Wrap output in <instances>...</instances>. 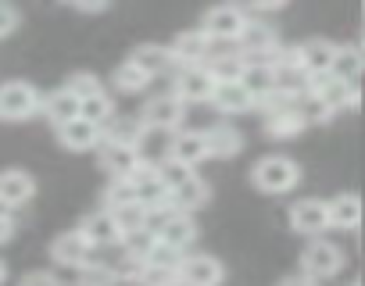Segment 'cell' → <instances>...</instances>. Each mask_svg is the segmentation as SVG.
Here are the masks:
<instances>
[{"mask_svg":"<svg viewBox=\"0 0 365 286\" xmlns=\"http://www.w3.org/2000/svg\"><path fill=\"white\" fill-rule=\"evenodd\" d=\"M251 183L262 194H290L301 183V165L287 154H265L251 169Z\"/></svg>","mask_w":365,"mask_h":286,"instance_id":"6da1fadb","label":"cell"},{"mask_svg":"<svg viewBox=\"0 0 365 286\" xmlns=\"http://www.w3.org/2000/svg\"><path fill=\"white\" fill-rule=\"evenodd\" d=\"M43 107V93L26 83V79H11L0 83V122H29L36 118Z\"/></svg>","mask_w":365,"mask_h":286,"instance_id":"7a4b0ae2","label":"cell"},{"mask_svg":"<svg viewBox=\"0 0 365 286\" xmlns=\"http://www.w3.org/2000/svg\"><path fill=\"white\" fill-rule=\"evenodd\" d=\"M344 265H347L344 247H340V243H333V240H326V236L308 240V247L301 250V272H304L308 279H315V282L340 275V272H344Z\"/></svg>","mask_w":365,"mask_h":286,"instance_id":"3957f363","label":"cell"},{"mask_svg":"<svg viewBox=\"0 0 365 286\" xmlns=\"http://www.w3.org/2000/svg\"><path fill=\"white\" fill-rule=\"evenodd\" d=\"M247 11L237 8V4H219V8H208L205 18H201V33L212 40V43H237L240 33L247 29Z\"/></svg>","mask_w":365,"mask_h":286,"instance_id":"277c9868","label":"cell"},{"mask_svg":"<svg viewBox=\"0 0 365 286\" xmlns=\"http://www.w3.org/2000/svg\"><path fill=\"white\" fill-rule=\"evenodd\" d=\"M233 47H237V54H240L244 61H272L283 43H279V33H276L269 22L251 18L247 29L240 33V40H237Z\"/></svg>","mask_w":365,"mask_h":286,"instance_id":"5b68a950","label":"cell"},{"mask_svg":"<svg viewBox=\"0 0 365 286\" xmlns=\"http://www.w3.org/2000/svg\"><path fill=\"white\" fill-rule=\"evenodd\" d=\"M219 79L212 75L208 65H190V68H179L175 79H172V93L182 100V104H212V93H215Z\"/></svg>","mask_w":365,"mask_h":286,"instance_id":"8992f818","label":"cell"},{"mask_svg":"<svg viewBox=\"0 0 365 286\" xmlns=\"http://www.w3.org/2000/svg\"><path fill=\"white\" fill-rule=\"evenodd\" d=\"M290 229L308 236V240H319L329 229V201H322V197L294 201L290 204Z\"/></svg>","mask_w":365,"mask_h":286,"instance_id":"52a82bcc","label":"cell"},{"mask_svg":"<svg viewBox=\"0 0 365 286\" xmlns=\"http://www.w3.org/2000/svg\"><path fill=\"white\" fill-rule=\"evenodd\" d=\"M182 115H187V104H182V100L168 90V93H158V97H150V100L143 104L140 122H143V125H150V129L175 132V129H179V122H182Z\"/></svg>","mask_w":365,"mask_h":286,"instance_id":"ba28073f","label":"cell"},{"mask_svg":"<svg viewBox=\"0 0 365 286\" xmlns=\"http://www.w3.org/2000/svg\"><path fill=\"white\" fill-rule=\"evenodd\" d=\"M97 161L108 172V179H133L140 169V154L129 143H115V139H101L97 147Z\"/></svg>","mask_w":365,"mask_h":286,"instance_id":"9c48e42d","label":"cell"},{"mask_svg":"<svg viewBox=\"0 0 365 286\" xmlns=\"http://www.w3.org/2000/svg\"><path fill=\"white\" fill-rule=\"evenodd\" d=\"M226 268L215 254H187L179 261V286H219Z\"/></svg>","mask_w":365,"mask_h":286,"instance_id":"30bf717a","label":"cell"},{"mask_svg":"<svg viewBox=\"0 0 365 286\" xmlns=\"http://www.w3.org/2000/svg\"><path fill=\"white\" fill-rule=\"evenodd\" d=\"M308 93L319 97V100L326 104L329 115H336V111H351V107H358V100H361V93H358L354 83H340V79H333V75H319V79H312V90H308Z\"/></svg>","mask_w":365,"mask_h":286,"instance_id":"8fae6325","label":"cell"},{"mask_svg":"<svg viewBox=\"0 0 365 286\" xmlns=\"http://www.w3.org/2000/svg\"><path fill=\"white\" fill-rule=\"evenodd\" d=\"M215 47H219V43H212V40L201 33V26H197V29H182V33L172 40V54H175V65H179V68L208 65V58H212Z\"/></svg>","mask_w":365,"mask_h":286,"instance_id":"7c38bea8","label":"cell"},{"mask_svg":"<svg viewBox=\"0 0 365 286\" xmlns=\"http://www.w3.org/2000/svg\"><path fill=\"white\" fill-rule=\"evenodd\" d=\"M79 233H83V240H86L90 247H118V243H122V226H118V218H115L108 208L90 211V215L79 222Z\"/></svg>","mask_w":365,"mask_h":286,"instance_id":"4fadbf2b","label":"cell"},{"mask_svg":"<svg viewBox=\"0 0 365 286\" xmlns=\"http://www.w3.org/2000/svg\"><path fill=\"white\" fill-rule=\"evenodd\" d=\"M51 258H54V265H61V268H76V272H79L83 265L93 261V247L83 240L79 229H72V233H61V236L51 240Z\"/></svg>","mask_w":365,"mask_h":286,"instance_id":"5bb4252c","label":"cell"},{"mask_svg":"<svg viewBox=\"0 0 365 286\" xmlns=\"http://www.w3.org/2000/svg\"><path fill=\"white\" fill-rule=\"evenodd\" d=\"M101 139H104V129L93 125V122H86V118H72L68 125L58 129V143H61L65 151H72V154L97 151V147H101Z\"/></svg>","mask_w":365,"mask_h":286,"instance_id":"9a60e30c","label":"cell"},{"mask_svg":"<svg viewBox=\"0 0 365 286\" xmlns=\"http://www.w3.org/2000/svg\"><path fill=\"white\" fill-rule=\"evenodd\" d=\"M154 233H158V240L161 243H168V247H175V250H182L187 254L194 243H197V222H194V215H168L165 222H158V226H150Z\"/></svg>","mask_w":365,"mask_h":286,"instance_id":"2e32d148","label":"cell"},{"mask_svg":"<svg viewBox=\"0 0 365 286\" xmlns=\"http://www.w3.org/2000/svg\"><path fill=\"white\" fill-rule=\"evenodd\" d=\"M172 161H179L182 169H197L201 161H208V143H205V129H187V132H175L172 139V151H168Z\"/></svg>","mask_w":365,"mask_h":286,"instance_id":"e0dca14e","label":"cell"},{"mask_svg":"<svg viewBox=\"0 0 365 286\" xmlns=\"http://www.w3.org/2000/svg\"><path fill=\"white\" fill-rule=\"evenodd\" d=\"M205 143H208V158H219V161H230L244 151V132L230 122H215L205 129Z\"/></svg>","mask_w":365,"mask_h":286,"instance_id":"ac0fdd59","label":"cell"},{"mask_svg":"<svg viewBox=\"0 0 365 286\" xmlns=\"http://www.w3.org/2000/svg\"><path fill=\"white\" fill-rule=\"evenodd\" d=\"M297 47H301V68H304L312 79L333 72V61H336V43H333V40L312 36V40H304V43H297Z\"/></svg>","mask_w":365,"mask_h":286,"instance_id":"d6986e66","label":"cell"},{"mask_svg":"<svg viewBox=\"0 0 365 286\" xmlns=\"http://www.w3.org/2000/svg\"><path fill=\"white\" fill-rule=\"evenodd\" d=\"M33 197H36V179L29 172H22V169H4L0 172V201H4L11 211L29 204Z\"/></svg>","mask_w":365,"mask_h":286,"instance_id":"ffe728a7","label":"cell"},{"mask_svg":"<svg viewBox=\"0 0 365 286\" xmlns=\"http://www.w3.org/2000/svg\"><path fill=\"white\" fill-rule=\"evenodd\" d=\"M172 139H175V132H165V129H150V125H143V132H140V139H136L140 165H150V169L165 165V161H168V151H172Z\"/></svg>","mask_w":365,"mask_h":286,"instance_id":"44dd1931","label":"cell"},{"mask_svg":"<svg viewBox=\"0 0 365 286\" xmlns=\"http://www.w3.org/2000/svg\"><path fill=\"white\" fill-rule=\"evenodd\" d=\"M129 61H133L136 68H143L150 79H154V75H165V72H179L172 47H161V43H140V47L129 54Z\"/></svg>","mask_w":365,"mask_h":286,"instance_id":"7402d4cb","label":"cell"},{"mask_svg":"<svg viewBox=\"0 0 365 286\" xmlns=\"http://www.w3.org/2000/svg\"><path fill=\"white\" fill-rule=\"evenodd\" d=\"M172 208L179 211V215H194V211H201L208 201H212V186H208V179H201V176H190L182 186H175L172 190Z\"/></svg>","mask_w":365,"mask_h":286,"instance_id":"603a6c76","label":"cell"},{"mask_svg":"<svg viewBox=\"0 0 365 286\" xmlns=\"http://www.w3.org/2000/svg\"><path fill=\"white\" fill-rule=\"evenodd\" d=\"M361 218H365V208H361V197H358L354 190L336 194V197L329 201V226L354 233V229L361 226Z\"/></svg>","mask_w":365,"mask_h":286,"instance_id":"cb8c5ba5","label":"cell"},{"mask_svg":"<svg viewBox=\"0 0 365 286\" xmlns=\"http://www.w3.org/2000/svg\"><path fill=\"white\" fill-rule=\"evenodd\" d=\"M240 86L255 97V104H258L262 97H269V93L276 90V68H272V61H244Z\"/></svg>","mask_w":365,"mask_h":286,"instance_id":"d4e9b609","label":"cell"},{"mask_svg":"<svg viewBox=\"0 0 365 286\" xmlns=\"http://www.w3.org/2000/svg\"><path fill=\"white\" fill-rule=\"evenodd\" d=\"M212 107L219 115H244V111L255 107V97L240 86V79L237 83H219L215 93H212Z\"/></svg>","mask_w":365,"mask_h":286,"instance_id":"484cf974","label":"cell"},{"mask_svg":"<svg viewBox=\"0 0 365 286\" xmlns=\"http://www.w3.org/2000/svg\"><path fill=\"white\" fill-rule=\"evenodd\" d=\"M40 115H43L54 129H61V125H68L72 118H79V97H76V93H68V90L61 86V90H54L51 97H43Z\"/></svg>","mask_w":365,"mask_h":286,"instance_id":"4316f807","label":"cell"},{"mask_svg":"<svg viewBox=\"0 0 365 286\" xmlns=\"http://www.w3.org/2000/svg\"><path fill=\"white\" fill-rule=\"evenodd\" d=\"M308 129L301 107H290V111H276V115H265V136L272 139H294Z\"/></svg>","mask_w":365,"mask_h":286,"instance_id":"83f0119b","label":"cell"},{"mask_svg":"<svg viewBox=\"0 0 365 286\" xmlns=\"http://www.w3.org/2000/svg\"><path fill=\"white\" fill-rule=\"evenodd\" d=\"M111 86H115L118 93H143V90L150 86V75H147L143 68H136L133 61H122V65L111 72Z\"/></svg>","mask_w":365,"mask_h":286,"instance_id":"f1b7e54d","label":"cell"},{"mask_svg":"<svg viewBox=\"0 0 365 286\" xmlns=\"http://www.w3.org/2000/svg\"><path fill=\"white\" fill-rule=\"evenodd\" d=\"M365 68H361V61H358V51H354V43H340L336 47V61H333V79H340V83H354L358 86V75H361Z\"/></svg>","mask_w":365,"mask_h":286,"instance_id":"f546056e","label":"cell"},{"mask_svg":"<svg viewBox=\"0 0 365 286\" xmlns=\"http://www.w3.org/2000/svg\"><path fill=\"white\" fill-rule=\"evenodd\" d=\"M79 118H86V122H93V125L104 129V125L115 118V100L108 97V90L97 93V97H86V100L79 104Z\"/></svg>","mask_w":365,"mask_h":286,"instance_id":"4dcf8cb0","label":"cell"},{"mask_svg":"<svg viewBox=\"0 0 365 286\" xmlns=\"http://www.w3.org/2000/svg\"><path fill=\"white\" fill-rule=\"evenodd\" d=\"M140 132H143V122H140V115H136V118H122V115H115V118L104 125V139L129 143V147H136Z\"/></svg>","mask_w":365,"mask_h":286,"instance_id":"1f68e13d","label":"cell"},{"mask_svg":"<svg viewBox=\"0 0 365 286\" xmlns=\"http://www.w3.org/2000/svg\"><path fill=\"white\" fill-rule=\"evenodd\" d=\"M108 265H111V272H115V279H118V282H140V279H143V272H147V261H143V258H136V254H129V250H122V254H118V258H111Z\"/></svg>","mask_w":365,"mask_h":286,"instance_id":"d6a6232c","label":"cell"},{"mask_svg":"<svg viewBox=\"0 0 365 286\" xmlns=\"http://www.w3.org/2000/svg\"><path fill=\"white\" fill-rule=\"evenodd\" d=\"M154 243H158V233H154L150 226H143V229H129V233H122V243H118V247L147 261V254H150Z\"/></svg>","mask_w":365,"mask_h":286,"instance_id":"836d02e7","label":"cell"},{"mask_svg":"<svg viewBox=\"0 0 365 286\" xmlns=\"http://www.w3.org/2000/svg\"><path fill=\"white\" fill-rule=\"evenodd\" d=\"M115 282L118 279H115L108 261H90V265H83L76 272V286H115Z\"/></svg>","mask_w":365,"mask_h":286,"instance_id":"e575fe53","label":"cell"},{"mask_svg":"<svg viewBox=\"0 0 365 286\" xmlns=\"http://www.w3.org/2000/svg\"><path fill=\"white\" fill-rule=\"evenodd\" d=\"M125 204H136V194H133V183L129 179H108L104 186V208L108 211H118Z\"/></svg>","mask_w":365,"mask_h":286,"instance_id":"d590c367","label":"cell"},{"mask_svg":"<svg viewBox=\"0 0 365 286\" xmlns=\"http://www.w3.org/2000/svg\"><path fill=\"white\" fill-rule=\"evenodd\" d=\"M65 90H68V93H76V97H79V104H83L86 97L104 93V86H101V79H97L93 72H72V75L65 79Z\"/></svg>","mask_w":365,"mask_h":286,"instance_id":"8d00e7d4","label":"cell"},{"mask_svg":"<svg viewBox=\"0 0 365 286\" xmlns=\"http://www.w3.org/2000/svg\"><path fill=\"white\" fill-rule=\"evenodd\" d=\"M115 218H118V226H122V233H129V229H143V226H150V215H147V208H140V204H125V208H118V211H111Z\"/></svg>","mask_w":365,"mask_h":286,"instance_id":"74e56055","label":"cell"},{"mask_svg":"<svg viewBox=\"0 0 365 286\" xmlns=\"http://www.w3.org/2000/svg\"><path fill=\"white\" fill-rule=\"evenodd\" d=\"M140 286H179V268H165V265H147Z\"/></svg>","mask_w":365,"mask_h":286,"instance_id":"f35d334b","label":"cell"},{"mask_svg":"<svg viewBox=\"0 0 365 286\" xmlns=\"http://www.w3.org/2000/svg\"><path fill=\"white\" fill-rule=\"evenodd\" d=\"M187 258L182 250H175V247H168V243H154L150 247V254H147V265H165V268H179V261Z\"/></svg>","mask_w":365,"mask_h":286,"instance_id":"ab89813d","label":"cell"},{"mask_svg":"<svg viewBox=\"0 0 365 286\" xmlns=\"http://www.w3.org/2000/svg\"><path fill=\"white\" fill-rule=\"evenodd\" d=\"M158 176H161V183H165L168 190H175V186H182V183H187L194 172H190V169H182L179 161H172V158H168L165 165H158Z\"/></svg>","mask_w":365,"mask_h":286,"instance_id":"60d3db41","label":"cell"},{"mask_svg":"<svg viewBox=\"0 0 365 286\" xmlns=\"http://www.w3.org/2000/svg\"><path fill=\"white\" fill-rule=\"evenodd\" d=\"M19 286H65V282H61V275H54L51 268H33V272H26V275L19 279Z\"/></svg>","mask_w":365,"mask_h":286,"instance_id":"b9f144b4","label":"cell"},{"mask_svg":"<svg viewBox=\"0 0 365 286\" xmlns=\"http://www.w3.org/2000/svg\"><path fill=\"white\" fill-rule=\"evenodd\" d=\"M19 22H22V15H19L11 4H0V40L11 36V33L19 29Z\"/></svg>","mask_w":365,"mask_h":286,"instance_id":"7bdbcfd3","label":"cell"},{"mask_svg":"<svg viewBox=\"0 0 365 286\" xmlns=\"http://www.w3.org/2000/svg\"><path fill=\"white\" fill-rule=\"evenodd\" d=\"M72 11H83V15H101V11H108V4H104V0H76Z\"/></svg>","mask_w":365,"mask_h":286,"instance_id":"ee69618b","label":"cell"},{"mask_svg":"<svg viewBox=\"0 0 365 286\" xmlns=\"http://www.w3.org/2000/svg\"><path fill=\"white\" fill-rule=\"evenodd\" d=\"M279 286H319L315 279H308L304 272H297V275H287V279H279Z\"/></svg>","mask_w":365,"mask_h":286,"instance_id":"f6af8a7d","label":"cell"},{"mask_svg":"<svg viewBox=\"0 0 365 286\" xmlns=\"http://www.w3.org/2000/svg\"><path fill=\"white\" fill-rule=\"evenodd\" d=\"M15 236V215H8V218H0V243H8Z\"/></svg>","mask_w":365,"mask_h":286,"instance_id":"bcb514c9","label":"cell"},{"mask_svg":"<svg viewBox=\"0 0 365 286\" xmlns=\"http://www.w3.org/2000/svg\"><path fill=\"white\" fill-rule=\"evenodd\" d=\"M354 51H358V61H361V68H365V36L354 43Z\"/></svg>","mask_w":365,"mask_h":286,"instance_id":"7dc6e473","label":"cell"},{"mask_svg":"<svg viewBox=\"0 0 365 286\" xmlns=\"http://www.w3.org/2000/svg\"><path fill=\"white\" fill-rule=\"evenodd\" d=\"M8 279V265H4V258H0V282Z\"/></svg>","mask_w":365,"mask_h":286,"instance_id":"c3c4849f","label":"cell"},{"mask_svg":"<svg viewBox=\"0 0 365 286\" xmlns=\"http://www.w3.org/2000/svg\"><path fill=\"white\" fill-rule=\"evenodd\" d=\"M8 215H11V208H8L4 201H0V218H8Z\"/></svg>","mask_w":365,"mask_h":286,"instance_id":"681fc988","label":"cell"},{"mask_svg":"<svg viewBox=\"0 0 365 286\" xmlns=\"http://www.w3.org/2000/svg\"><path fill=\"white\" fill-rule=\"evenodd\" d=\"M347 286H361V279H351V282H347Z\"/></svg>","mask_w":365,"mask_h":286,"instance_id":"f907efd6","label":"cell"},{"mask_svg":"<svg viewBox=\"0 0 365 286\" xmlns=\"http://www.w3.org/2000/svg\"><path fill=\"white\" fill-rule=\"evenodd\" d=\"M361 18H365V4H361Z\"/></svg>","mask_w":365,"mask_h":286,"instance_id":"816d5d0a","label":"cell"}]
</instances>
